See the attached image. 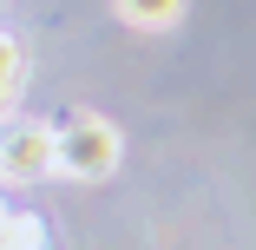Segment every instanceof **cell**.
<instances>
[{"label":"cell","instance_id":"4","mask_svg":"<svg viewBox=\"0 0 256 250\" xmlns=\"http://www.w3.org/2000/svg\"><path fill=\"white\" fill-rule=\"evenodd\" d=\"M0 250H53L46 217H33V211H7V217H0Z\"/></svg>","mask_w":256,"mask_h":250},{"label":"cell","instance_id":"2","mask_svg":"<svg viewBox=\"0 0 256 250\" xmlns=\"http://www.w3.org/2000/svg\"><path fill=\"white\" fill-rule=\"evenodd\" d=\"M53 178V125L46 119H0V184Z\"/></svg>","mask_w":256,"mask_h":250},{"label":"cell","instance_id":"1","mask_svg":"<svg viewBox=\"0 0 256 250\" xmlns=\"http://www.w3.org/2000/svg\"><path fill=\"white\" fill-rule=\"evenodd\" d=\"M125 158V138L112 119L98 112H72L66 125H53V178H112Z\"/></svg>","mask_w":256,"mask_h":250},{"label":"cell","instance_id":"3","mask_svg":"<svg viewBox=\"0 0 256 250\" xmlns=\"http://www.w3.org/2000/svg\"><path fill=\"white\" fill-rule=\"evenodd\" d=\"M118 20L138 27V33H164L184 20V0H118Z\"/></svg>","mask_w":256,"mask_h":250},{"label":"cell","instance_id":"6","mask_svg":"<svg viewBox=\"0 0 256 250\" xmlns=\"http://www.w3.org/2000/svg\"><path fill=\"white\" fill-rule=\"evenodd\" d=\"M7 211H14V204H7V191H0V217H7Z\"/></svg>","mask_w":256,"mask_h":250},{"label":"cell","instance_id":"5","mask_svg":"<svg viewBox=\"0 0 256 250\" xmlns=\"http://www.w3.org/2000/svg\"><path fill=\"white\" fill-rule=\"evenodd\" d=\"M20 86H26V53H20V40H14V33H0V119L14 112Z\"/></svg>","mask_w":256,"mask_h":250}]
</instances>
